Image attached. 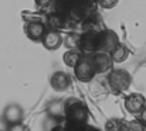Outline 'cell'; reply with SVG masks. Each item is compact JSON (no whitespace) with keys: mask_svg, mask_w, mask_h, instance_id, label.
<instances>
[{"mask_svg":"<svg viewBox=\"0 0 146 131\" xmlns=\"http://www.w3.org/2000/svg\"><path fill=\"white\" fill-rule=\"evenodd\" d=\"M78 41H80V35H77V34H68L65 37V40L62 38V43L65 44L70 49H77L78 48Z\"/></svg>","mask_w":146,"mask_h":131,"instance_id":"17","label":"cell"},{"mask_svg":"<svg viewBox=\"0 0 146 131\" xmlns=\"http://www.w3.org/2000/svg\"><path fill=\"white\" fill-rule=\"evenodd\" d=\"M126 131H146L145 126L141 123V120H132L126 123Z\"/></svg>","mask_w":146,"mask_h":131,"instance_id":"18","label":"cell"},{"mask_svg":"<svg viewBox=\"0 0 146 131\" xmlns=\"http://www.w3.org/2000/svg\"><path fill=\"white\" fill-rule=\"evenodd\" d=\"M119 44V37L112 30H105L99 33V43H98V51L111 54L112 49Z\"/></svg>","mask_w":146,"mask_h":131,"instance_id":"5","label":"cell"},{"mask_svg":"<svg viewBox=\"0 0 146 131\" xmlns=\"http://www.w3.org/2000/svg\"><path fill=\"white\" fill-rule=\"evenodd\" d=\"M51 1H52V0H36V4H37L38 7H47Z\"/></svg>","mask_w":146,"mask_h":131,"instance_id":"21","label":"cell"},{"mask_svg":"<svg viewBox=\"0 0 146 131\" xmlns=\"http://www.w3.org/2000/svg\"><path fill=\"white\" fill-rule=\"evenodd\" d=\"M146 106L145 96L141 93H132L125 99V109L131 114H139Z\"/></svg>","mask_w":146,"mask_h":131,"instance_id":"8","label":"cell"},{"mask_svg":"<svg viewBox=\"0 0 146 131\" xmlns=\"http://www.w3.org/2000/svg\"><path fill=\"white\" fill-rule=\"evenodd\" d=\"M74 73H75V78L80 81V82H91L92 78L95 76V69H94V65L91 62L90 58H85L82 56L80 59V62L74 66Z\"/></svg>","mask_w":146,"mask_h":131,"instance_id":"3","label":"cell"},{"mask_svg":"<svg viewBox=\"0 0 146 131\" xmlns=\"http://www.w3.org/2000/svg\"><path fill=\"white\" fill-rule=\"evenodd\" d=\"M48 24L52 27L51 30H60V28H64L65 27L67 21H65V17L64 16L55 13V14H52V16L48 17Z\"/></svg>","mask_w":146,"mask_h":131,"instance_id":"16","label":"cell"},{"mask_svg":"<svg viewBox=\"0 0 146 131\" xmlns=\"http://www.w3.org/2000/svg\"><path fill=\"white\" fill-rule=\"evenodd\" d=\"M139 114H141V123H142L143 126H146V106L142 109V111H141Z\"/></svg>","mask_w":146,"mask_h":131,"instance_id":"22","label":"cell"},{"mask_svg":"<svg viewBox=\"0 0 146 131\" xmlns=\"http://www.w3.org/2000/svg\"><path fill=\"white\" fill-rule=\"evenodd\" d=\"M50 131H64V128H62L61 126H55L52 130H50Z\"/></svg>","mask_w":146,"mask_h":131,"instance_id":"25","label":"cell"},{"mask_svg":"<svg viewBox=\"0 0 146 131\" xmlns=\"http://www.w3.org/2000/svg\"><path fill=\"white\" fill-rule=\"evenodd\" d=\"M65 102V121L68 127L84 128L88 123V109L87 106L75 97H70Z\"/></svg>","mask_w":146,"mask_h":131,"instance_id":"1","label":"cell"},{"mask_svg":"<svg viewBox=\"0 0 146 131\" xmlns=\"http://www.w3.org/2000/svg\"><path fill=\"white\" fill-rule=\"evenodd\" d=\"M109 55H111L112 62H118V64H121V62L126 61V58L129 56V51H128V48H126L125 45L118 44V45L112 49V52H111Z\"/></svg>","mask_w":146,"mask_h":131,"instance_id":"13","label":"cell"},{"mask_svg":"<svg viewBox=\"0 0 146 131\" xmlns=\"http://www.w3.org/2000/svg\"><path fill=\"white\" fill-rule=\"evenodd\" d=\"M50 85L57 92H64V90H67L68 87L71 86V78H70L68 73L58 71V72H54L51 75Z\"/></svg>","mask_w":146,"mask_h":131,"instance_id":"11","label":"cell"},{"mask_svg":"<svg viewBox=\"0 0 146 131\" xmlns=\"http://www.w3.org/2000/svg\"><path fill=\"white\" fill-rule=\"evenodd\" d=\"M81 131H99V130H98V128H95V127H91V126H85V127H84Z\"/></svg>","mask_w":146,"mask_h":131,"instance_id":"24","label":"cell"},{"mask_svg":"<svg viewBox=\"0 0 146 131\" xmlns=\"http://www.w3.org/2000/svg\"><path fill=\"white\" fill-rule=\"evenodd\" d=\"M108 83L116 92H125L131 86L132 78H131V73L125 69H113L108 75Z\"/></svg>","mask_w":146,"mask_h":131,"instance_id":"2","label":"cell"},{"mask_svg":"<svg viewBox=\"0 0 146 131\" xmlns=\"http://www.w3.org/2000/svg\"><path fill=\"white\" fill-rule=\"evenodd\" d=\"M99 43V33L95 30H88L80 35L78 48L82 52H97Z\"/></svg>","mask_w":146,"mask_h":131,"instance_id":"4","label":"cell"},{"mask_svg":"<svg viewBox=\"0 0 146 131\" xmlns=\"http://www.w3.org/2000/svg\"><path fill=\"white\" fill-rule=\"evenodd\" d=\"M23 117H24L23 109H21V106H19V104H16V103H11V104L6 106V109L3 110V116H1V119H3L9 126L21 123V121H23Z\"/></svg>","mask_w":146,"mask_h":131,"instance_id":"6","label":"cell"},{"mask_svg":"<svg viewBox=\"0 0 146 131\" xmlns=\"http://www.w3.org/2000/svg\"><path fill=\"white\" fill-rule=\"evenodd\" d=\"M7 130H9V124L3 119H0V131H7Z\"/></svg>","mask_w":146,"mask_h":131,"instance_id":"23","label":"cell"},{"mask_svg":"<svg viewBox=\"0 0 146 131\" xmlns=\"http://www.w3.org/2000/svg\"><path fill=\"white\" fill-rule=\"evenodd\" d=\"M81 58H82V55H81V52H80L78 49H68V51L64 54L62 61H64V64H65L67 66L74 68V66L80 62Z\"/></svg>","mask_w":146,"mask_h":131,"instance_id":"14","label":"cell"},{"mask_svg":"<svg viewBox=\"0 0 146 131\" xmlns=\"http://www.w3.org/2000/svg\"><path fill=\"white\" fill-rule=\"evenodd\" d=\"M41 43H43L46 49L57 51L62 45V35H61V33L58 30H48V31H46Z\"/></svg>","mask_w":146,"mask_h":131,"instance_id":"10","label":"cell"},{"mask_svg":"<svg viewBox=\"0 0 146 131\" xmlns=\"http://www.w3.org/2000/svg\"><path fill=\"white\" fill-rule=\"evenodd\" d=\"M7 131H29V127L23 123H19V124H13V126H9V130Z\"/></svg>","mask_w":146,"mask_h":131,"instance_id":"20","label":"cell"},{"mask_svg":"<svg viewBox=\"0 0 146 131\" xmlns=\"http://www.w3.org/2000/svg\"><path fill=\"white\" fill-rule=\"evenodd\" d=\"M47 114L52 120H62L65 119V102L62 99H57L50 102L47 106Z\"/></svg>","mask_w":146,"mask_h":131,"instance_id":"12","label":"cell"},{"mask_svg":"<svg viewBox=\"0 0 146 131\" xmlns=\"http://www.w3.org/2000/svg\"><path fill=\"white\" fill-rule=\"evenodd\" d=\"M105 131H126V121L121 119H109L105 123Z\"/></svg>","mask_w":146,"mask_h":131,"instance_id":"15","label":"cell"},{"mask_svg":"<svg viewBox=\"0 0 146 131\" xmlns=\"http://www.w3.org/2000/svg\"><path fill=\"white\" fill-rule=\"evenodd\" d=\"M119 0H98V4L102 9H113Z\"/></svg>","mask_w":146,"mask_h":131,"instance_id":"19","label":"cell"},{"mask_svg":"<svg viewBox=\"0 0 146 131\" xmlns=\"http://www.w3.org/2000/svg\"><path fill=\"white\" fill-rule=\"evenodd\" d=\"M24 31H26V35H27L29 40H31V41H41L47 30H46V26L41 21H30V23L26 24Z\"/></svg>","mask_w":146,"mask_h":131,"instance_id":"9","label":"cell"},{"mask_svg":"<svg viewBox=\"0 0 146 131\" xmlns=\"http://www.w3.org/2000/svg\"><path fill=\"white\" fill-rule=\"evenodd\" d=\"M91 62L94 65V69L97 73H105L108 72L111 68H112V59H111V55L106 54V52H102V51H97L94 52L92 58H91Z\"/></svg>","mask_w":146,"mask_h":131,"instance_id":"7","label":"cell"}]
</instances>
